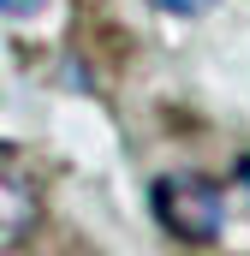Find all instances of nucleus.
<instances>
[{
  "label": "nucleus",
  "mask_w": 250,
  "mask_h": 256,
  "mask_svg": "<svg viewBox=\"0 0 250 256\" xmlns=\"http://www.w3.org/2000/svg\"><path fill=\"white\" fill-rule=\"evenodd\" d=\"M42 220V185L18 149H0V250H18Z\"/></svg>",
  "instance_id": "f03ea898"
},
{
  "label": "nucleus",
  "mask_w": 250,
  "mask_h": 256,
  "mask_svg": "<svg viewBox=\"0 0 250 256\" xmlns=\"http://www.w3.org/2000/svg\"><path fill=\"white\" fill-rule=\"evenodd\" d=\"M155 6H161V12H173V18H202L214 0H155Z\"/></svg>",
  "instance_id": "7ed1b4c3"
},
{
  "label": "nucleus",
  "mask_w": 250,
  "mask_h": 256,
  "mask_svg": "<svg viewBox=\"0 0 250 256\" xmlns=\"http://www.w3.org/2000/svg\"><path fill=\"white\" fill-rule=\"evenodd\" d=\"M238 185L250 191V155H238Z\"/></svg>",
  "instance_id": "39448f33"
},
{
  "label": "nucleus",
  "mask_w": 250,
  "mask_h": 256,
  "mask_svg": "<svg viewBox=\"0 0 250 256\" xmlns=\"http://www.w3.org/2000/svg\"><path fill=\"white\" fill-rule=\"evenodd\" d=\"M0 12H6V18H36L42 0H0Z\"/></svg>",
  "instance_id": "20e7f679"
},
{
  "label": "nucleus",
  "mask_w": 250,
  "mask_h": 256,
  "mask_svg": "<svg viewBox=\"0 0 250 256\" xmlns=\"http://www.w3.org/2000/svg\"><path fill=\"white\" fill-rule=\"evenodd\" d=\"M149 208L185 244H214L220 226H226V191L214 179H202V173H167V179H155Z\"/></svg>",
  "instance_id": "f257e3e1"
}]
</instances>
